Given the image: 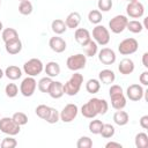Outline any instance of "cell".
<instances>
[{
    "instance_id": "obj_49",
    "label": "cell",
    "mask_w": 148,
    "mask_h": 148,
    "mask_svg": "<svg viewBox=\"0 0 148 148\" xmlns=\"http://www.w3.org/2000/svg\"><path fill=\"white\" fill-rule=\"evenodd\" d=\"M125 1H136V0H125Z\"/></svg>"
},
{
    "instance_id": "obj_21",
    "label": "cell",
    "mask_w": 148,
    "mask_h": 148,
    "mask_svg": "<svg viewBox=\"0 0 148 148\" xmlns=\"http://www.w3.org/2000/svg\"><path fill=\"white\" fill-rule=\"evenodd\" d=\"M98 79H99V81H101L102 83H104V84H111V83H113L114 80H116V74H114L113 71L105 68V69H102V71L99 72Z\"/></svg>"
},
{
    "instance_id": "obj_7",
    "label": "cell",
    "mask_w": 148,
    "mask_h": 148,
    "mask_svg": "<svg viewBox=\"0 0 148 148\" xmlns=\"http://www.w3.org/2000/svg\"><path fill=\"white\" fill-rule=\"evenodd\" d=\"M139 43L135 38H125L118 45V51L123 56H130L138 51Z\"/></svg>"
},
{
    "instance_id": "obj_44",
    "label": "cell",
    "mask_w": 148,
    "mask_h": 148,
    "mask_svg": "<svg viewBox=\"0 0 148 148\" xmlns=\"http://www.w3.org/2000/svg\"><path fill=\"white\" fill-rule=\"evenodd\" d=\"M139 123H140V126H141L143 130H147V128H148V116H147V114L142 116V117L140 118Z\"/></svg>"
},
{
    "instance_id": "obj_17",
    "label": "cell",
    "mask_w": 148,
    "mask_h": 148,
    "mask_svg": "<svg viewBox=\"0 0 148 148\" xmlns=\"http://www.w3.org/2000/svg\"><path fill=\"white\" fill-rule=\"evenodd\" d=\"M47 94L54 99H58V98L62 97V95H64V83H61L60 81H52Z\"/></svg>"
},
{
    "instance_id": "obj_47",
    "label": "cell",
    "mask_w": 148,
    "mask_h": 148,
    "mask_svg": "<svg viewBox=\"0 0 148 148\" xmlns=\"http://www.w3.org/2000/svg\"><path fill=\"white\" fill-rule=\"evenodd\" d=\"M3 75H5V72H3V71L0 68V80L2 79V76H3Z\"/></svg>"
},
{
    "instance_id": "obj_11",
    "label": "cell",
    "mask_w": 148,
    "mask_h": 148,
    "mask_svg": "<svg viewBox=\"0 0 148 148\" xmlns=\"http://www.w3.org/2000/svg\"><path fill=\"white\" fill-rule=\"evenodd\" d=\"M126 13L132 18H140L145 14V7L139 0L130 1V3L126 6Z\"/></svg>"
},
{
    "instance_id": "obj_15",
    "label": "cell",
    "mask_w": 148,
    "mask_h": 148,
    "mask_svg": "<svg viewBox=\"0 0 148 148\" xmlns=\"http://www.w3.org/2000/svg\"><path fill=\"white\" fill-rule=\"evenodd\" d=\"M74 38H75V40H76L81 46H84L86 44H88V43L91 40L90 32H89L86 28H77V29L75 30Z\"/></svg>"
},
{
    "instance_id": "obj_5",
    "label": "cell",
    "mask_w": 148,
    "mask_h": 148,
    "mask_svg": "<svg viewBox=\"0 0 148 148\" xmlns=\"http://www.w3.org/2000/svg\"><path fill=\"white\" fill-rule=\"evenodd\" d=\"M86 64H87V57L84 54H82V53H77V54L71 56L66 60L67 68L73 71V72H77V71L84 68Z\"/></svg>"
},
{
    "instance_id": "obj_34",
    "label": "cell",
    "mask_w": 148,
    "mask_h": 148,
    "mask_svg": "<svg viewBox=\"0 0 148 148\" xmlns=\"http://www.w3.org/2000/svg\"><path fill=\"white\" fill-rule=\"evenodd\" d=\"M59 119H60V113H59V111H58L57 109H54V108H50L49 114H47V117L45 118L46 123H49V124H56V123L59 121Z\"/></svg>"
},
{
    "instance_id": "obj_35",
    "label": "cell",
    "mask_w": 148,
    "mask_h": 148,
    "mask_svg": "<svg viewBox=\"0 0 148 148\" xmlns=\"http://www.w3.org/2000/svg\"><path fill=\"white\" fill-rule=\"evenodd\" d=\"M52 83V79L50 76H45V77H42L39 81H38V89L39 91L42 92H47L49 91V88Z\"/></svg>"
},
{
    "instance_id": "obj_37",
    "label": "cell",
    "mask_w": 148,
    "mask_h": 148,
    "mask_svg": "<svg viewBox=\"0 0 148 148\" xmlns=\"http://www.w3.org/2000/svg\"><path fill=\"white\" fill-rule=\"evenodd\" d=\"M12 118L20 126H23V125H25L28 123V116L24 112H15Z\"/></svg>"
},
{
    "instance_id": "obj_18",
    "label": "cell",
    "mask_w": 148,
    "mask_h": 148,
    "mask_svg": "<svg viewBox=\"0 0 148 148\" xmlns=\"http://www.w3.org/2000/svg\"><path fill=\"white\" fill-rule=\"evenodd\" d=\"M134 62L132 59L130 58H125L123 59L119 65H118V71L120 72V74L123 75H128V74H132L133 71H134Z\"/></svg>"
},
{
    "instance_id": "obj_51",
    "label": "cell",
    "mask_w": 148,
    "mask_h": 148,
    "mask_svg": "<svg viewBox=\"0 0 148 148\" xmlns=\"http://www.w3.org/2000/svg\"><path fill=\"white\" fill-rule=\"evenodd\" d=\"M20 1H22V0H20Z\"/></svg>"
},
{
    "instance_id": "obj_19",
    "label": "cell",
    "mask_w": 148,
    "mask_h": 148,
    "mask_svg": "<svg viewBox=\"0 0 148 148\" xmlns=\"http://www.w3.org/2000/svg\"><path fill=\"white\" fill-rule=\"evenodd\" d=\"M5 49H6V52L14 56V54H17L21 52L22 50V42L20 38H16V39H13L10 42H7L5 43Z\"/></svg>"
},
{
    "instance_id": "obj_31",
    "label": "cell",
    "mask_w": 148,
    "mask_h": 148,
    "mask_svg": "<svg viewBox=\"0 0 148 148\" xmlns=\"http://www.w3.org/2000/svg\"><path fill=\"white\" fill-rule=\"evenodd\" d=\"M32 3L29 0H22L18 5V12L22 15H30L32 13Z\"/></svg>"
},
{
    "instance_id": "obj_22",
    "label": "cell",
    "mask_w": 148,
    "mask_h": 148,
    "mask_svg": "<svg viewBox=\"0 0 148 148\" xmlns=\"http://www.w3.org/2000/svg\"><path fill=\"white\" fill-rule=\"evenodd\" d=\"M44 71L46 73L47 76L50 77H56L60 74V66L57 61H49L45 67H44Z\"/></svg>"
},
{
    "instance_id": "obj_32",
    "label": "cell",
    "mask_w": 148,
    "mask_h": 148,
    "mask_svg": "<svg viewBox=\"0 0 148 148\" xmlns=\"http://www.w3.org/2000/svg\"><path fill=\"white\" fill-rule=\"evenodd\" d=\"M114 127H113V125H111V124H103V127H102V130H101V135L104 138V139H110V138H112L113 135H114Z\"/></svg>"
},
{
    "instance_id": "obj_41",
    "label": "cell",
    "mask_w": 148,
    "mask_h": 148,
    "mask_svg": "<svg viewBox=\"0 0 148 148\" xmlns=\"http://www.w3.org/2000/svg\"><path fill=\"white\" fill-rule=\"evenodd\" d=\"M17 146V141L13 138V135H9L7 138H5L1 141V147L2 148H15Z\"/></svg>"
},
{
    "instance_id": "obj_40",
    "label": "cell",
    "mask_w": 148,
    "mask_h": 148,
    "mask_svg": "<svg viewBox=\"0 0 148 148\" xmlns=\"http://www.w3.org/2000/svg\"><path fill=\"white\" fill-rule=\"evenodd\" d=\"M77 148H90L92 147V140L89 136H81L76 142Z\"/></svg>"
},
{
    "instance_id": "obj_25",
    "label": "cell",
    "mask_w": 148,
    "mask_h": 148,
    "mask_svg": "<svg viewBox=\"0 0 148 148\" xmlns=\"http://www.w3.org/2000/svg\"><path fill=\"white\" fill-rule=\"evenodd\" d=\"M51 29H52V31H53L56 35H61V34H64V32L66 31L67 27H66V24H65V21H62V20H60V18H56V20L52 21V23H51Z\"/></svg>"
},
{
    "instance_id": "obj_12",
    "label": "cell",
    "mask_w": 148,
    "mask_h": 148,
    "mask_svg": "<svg viewBox=\"0 0 148 148\" xmlns=\"http://www.w3.org/2000/svg\"><path fill=\"white\" fill-rule=\"evenodd\" d=\"M116 52L112 49L103 47L101 51H98V60L103 65H112L116 61Z\"/></svg>"
},
{
    "instance_id": "obj_50",
    "label": "cell",
    "mask_w": 148,
    "mask_h": 148,
    "mask_svg": "<svg viewBox=\"0 0 148 148\" xmlns=\"http://www.w3.org/2000/svg\"><path fill=\"white\" fill-rule=\"evenodd\" d=\"M0 6H1V0H0Z\"/></svg>"
},
{
    "instance_id": "obj_8",
    "label": "cell",
    "mask_w": 148,
    "mask_h": 148,
    "mask_svg": "<svg viewBox=\"0 0 148 148\" xmlns=\"http://www.w3.org/2000/svg\"><path fill=\"white\" fill-rule=\"evenodd\" d=\"M128 18L125 15H116L109 21V28L113 34H120L126 29Z\"/></svg>"
},
{
    "instance_id": "obj_48",
    "label": "cell",
    "mask_w": 148,
    "mask_h": 148,
    "mask_svg": "<svg viewBox=\"0 0 148 148\" xmlns=\"http://www.w3.org/2000/svg\"><path fill=\"white\" fill-rule=\"evenodd\" d=\"M3 30V25H2V22L0 21V31H2Z\"/></svg>"
},
{
    "instance_id": "obj_33",
    "label": "cell",
    "mask_w": 148,
    "mask_h": 148,
    "mask_svg": "<svg viewBox=\"0 0 148 148\" xmlns=\"http://www.w3.org/2000/svg\"><path fill=\"white\" fill-rule=\"evenodd\" d=\"M102 18H103L102 17V13L99 10H97V9H92V10H90L88 13V20L92 24H99Z\"/></svg>"
},
{
    "instance_id": "obj_39",
    "label": "cell",
    "mask_w": 148,
    "mask_h": 148,
    "mask_svg": "<svg viewBox=\"0 0 148 148\" xmlns=\"http://www.w3.org/2000/svg\"><path fill=\"white\" fill-rule=\"evenodd\" d=\"M5 92H6L7 97L13 98V97H15L18 94V88H17V86L15 83H8L5 87Z\"/></svg>"
},
{
    "instance_id": "obj_1",
    "label": "cell",
    "mask_w": 148,
    "mask_h": 148,
    "mask_svg": "<svg viewBox=\"0 0 148 148\" xmlns=\"http://www.w3.org/2000/svg\"><path fill=\"white\" fill-rule=\"evenodd\" d=\"M109 109V104L105 99L102 98H90L86 104L81 108V113L84 118L92 119L97 114H105Z\"/></svg>"
},
{
    "instance_id": "obj_23",
    "label": "cell",
    "mask_w": 148,
    "mask_h": 148,
    "mask_svg": "<svg viewBox=\"0 0 148 148\" xmlns=\"http://www.w3.org/2000/svg\"><path fill=\"white\" fill-rule=\"evenodd\" d=\"M5 75L9 79V80H18L22 76V71L20 67L15 66V65H10L5 69Z\"/></svg>"
},
{
    "instance_id": "obj_27",
    "label": "cell",
    "mask_w": 148,
    "mask_h": 148,
    "mask_svg": "<svg viewBox=\"0 0 148 148\" xmlns=\"http://www.w3.org/2000/svg\"><path fill=\"white\" fill-rule=\"evenodd\" d=\"M101 89V83L97 79H89L86 83V90L89 94H96Z\"/></svg>"
},
{
    "instance_id": "obj_36",
    "label": "cell",
    "mask_w": 148,
    "mask_h": 148,
    "mask_svg": "<svg viewBox=\"0 0 148 148\" xmlns=\"http://www.w3.org/2000/svg\"><path fill=\"white\" fill-rule=\"evenodd\" d=\"M102 127H103V123L99 119H94L89 123V131L92 134H99Z\"/></svg>"
},
{
    "instance_id": "obj_9",
    "label": "cell",
    "mask_w": 148,
    "mask_h": 148,
    "mask_svg": "<svg viewBox=\"0 0 148 148\" xmlns=\"http://www.w3.org/2000/svg\"><path fill=\"white\" fill-rule=\"evenodd\" d=\"M36 88H37V82L34 79V76H27L25 79L22 80L20 84V92L24 97H30L34 95Z\"/></svg>"
},
{
    "instance_id": "obj_13",
    "label": "cell",
    "mask_w": 148,
    "mask_h": 148,
    "mask_svg": "<svg viewBox=\"0 0 148 148\" xmlns=\"http://www.w3.org/2000/svg\"><path fill=\"white\" fill-rule=\"evenodd\" d=\"M143 88L142 86L138 84V83H134V84H131L127 87V90H126V96L127 98H130L131 101L133 102H138L140 101L142 97H143Z\"/></svg>"
},
{
    "instance_id": "obj_43",
    "label": "cell",
    "mask_w": 148,
    "mask_h": 148,
    "mask_svg": "<svg viewBox=\"0 0 148 148\" xmlns=\"http://www.w3.org/2000/svg\"><path fill=\"white\" fill-rule=\"evenodd\" d=\"M139 81L142 86H148V71H145L140 74V77H139Z\"/></svg>"
},
{
    "instance_id": "obj_6",
    "label": "cell",
    "mask_w": 148,
    "mask_h": 148,
    "mask_svg": "<svg viewBox=\"0 0 148 148\" xmlns=\"http://www.w3.org/2000/svg\"><path fill=\"white\" fill-rule=\"evenodd\" d=\"M92 38L97 43V45L104 46L110 42V32L104 25L97 24L92 29Z\"/></svg>"
},
{
    "instance_id": "obj_24",
    "label": "cell",
    "mask_w": 148,
    "mask_h": 148,
    "mask_svg": "<svg viewBox=\"0 0 148 148\" xmlns=\"http://www.w3.org/2000/svg\"><path fill=\"white\" fill-rule=\"evenodd\" d=\"M128 120H130V117L126 111L117 110V112H114V114H113V121L118 126H125L128 123Z\"/></svg>"
},
{
    "instance_id": "obj_28",
    "label": "cell",
    "mask_w": 148,
    "mask_h": 148,
    "mask_svg": "<svg viewBox=\"0 0 148 148\" xmlns=\"http://www.w3.org/2000/svg\"><path fill=\"white\" fill-rule=\"evenodd\" d=\"M135 147L136 148H147L148 147V135L145 132H140L135 135Z\"/></svg>"
},
{
    "instance_id": "obj_3",
    "label": "cell",
    "mask_w": 148,
    "mask_h": 148,
    "mask_svg": "<svg viewBox=\"0 0 148 148\" xmlns=\"http://www.w3.org/2000/svg\"><path fill=\"white\" fill-rule=\"evenodd\" d=\"M43 69H44V65L42 60L37 58H31L28 61H25L23 65V71L28 76H36L40 74Z\"/></svg>"
},
{
    "instance_id": "obj_30",
    "label": "cell",
    "mask_w": 148,
    "mask_h": 148,
    "mask_svg": "<svg viewBox=\"0 0 148 148\" xmlns=\"http://www.w3.org/2000/svg\"><path fill=\"white\" fill-rule=\"evenodd\" d=\"M84 52H86V57H94L96 56V53L98 52V45L95 40H90L88 44H86L84 46Z\"/></svg>"
},
{
    "instance_id": "obj_46",
    "label": "cell",
    "mask_w": 148,
    "mask_h": 148,
    "mask_svg": "<svg viewBox=\"0 0 148 148\" xmlns=\"http://www.w3.org/2000/svg\"><path fill=\"white\" fill-rule=\"evenodd\" d=\"M142 65L146 68H148V52H145L142 56Z\"/></svg>"
},
{
    "instance_id": "obj_4",
    "label": "cell",
    "mask_w": 148,
    "mask_h": 148,
    "mask_svg": "<svg viewBox=\"0 0 148 148\" xmlns=\"http://www.w3.org/2000/svg\"><path fill=\"white\" fill-rule=\"evenodd\" d=\"M20 125H17L13 118L3 117L0 118V132L7 134V135H16L20 133Z\"/></svg>"
},
{
    "instance_id": "obj_29",
    "label": "cell",
    "mask_w": 148,
    "mask_h": 148,
    "mask_svg": "<svg viewBox=\"0 0 148 148\" xmlns=\"http://www.w3.org/2000/svg\"><path fill=\"white\" fill-rule=\"evenodd\" d=\"M126 29L133 34H140L142 30H143V25L140 21H136V20H132V21H128L127 22V25H126Z\"/></svg>"
},
{
    "instance_id": "obj_14",
    "label": "cell",
    "mask_w": 148,
    "mask_h": 148,
    "mask_svg": "<svg viewBox=\"0 0 148 148\" xmlns=\"http://www.w3.org/2000/svg\"><path fill=\"white\" fill-rule=\"evenodd\" d=\"M49 46L50 49L56 52V53H62L65 50H66V42L65 39H62L61 37H58V36H54V37H51L50 40H49Z\"/></svg>"
},
{
    "instance_id": "obj_20",
    "label": "cell",
    "mask_w": 148,
    "mask_h": 148,
    "mask_svg": "<svg viewBox=\"0 0 148 148\" xmlns=\"http://www.w3.org/2000/svg\"><path fill=\"white\" fill-rule=\"evenodd\" d=\"M81 22V15L77 12H72L67 15L65 20V24L69 29H76Z\"/></svg>"
},
{
    "instance_id": "obj_16",
    "label": "cell",
    "mask_w": 148,
    "mask_h": 148,
    "mask_svg": "<svg viewBox=\"0 0 148 148\" xmlns=\"http://www.w3.org/2000/svg\"><path fill=\"white\" fill-rule=\"evenodd\" d=\"M110 98H111V105L114 110H123L126 106V97L124 96V92L110 94Z\"/></svg>"
},
{
    "instance_id": "obj_42",
    "label": "cell",
    "mask_w": 148,
    "mask_h": 148,
    "mask_svg": "<svg viewBox=\"0 0 148 148\" xmlns=\"http://www.w3.org/2000/svg\"><path fill=\"white\" fill-rule=\"evenodd\" d=\"M97 6L99 12H109L112 8V0H98Z\"/></svg>"
},
{
    "instance_id": "obj_38",
    "label": "cell",
    "mask_w": 148,
    "mask_h": 148,
    "mask_svg": "<svg viewBox=\"0 0 148 148\" xmlns=\"http://www.w3.org/2000/svg\"><path fill=\"white\" fill-rule=\"evenodd\" d=\"M49 111H50V106H47V105H45V104L38 105V106L36 108V110H35L36 114H37L40 119H43V120H45V118L47 117Z\"/></svg>"
},
{
    "instance_id": "obj_2",
    "label": "cell",
    "mask_w": 148,
    "mask_h": 148,
    "mask_svg": "<svg viewBox=\"0 0 148 148\" xmlns=\"http://www.w3.org/2000/svg\"><path fill=\"white\" fill-rule=\"evenodd\" d=\"M82 83H83V75L80 73H74L71 76V79L64 84V94L68 96H75L80 91Z\"/></svg>"
},
{
    "instance_id": "obj_10",
    "label": "cell",
    "mask_w": 148,
    "mask_h": 148,
    "mask_svg": "<svg viewBox=\"0 0 148 148\" xmlns=\"http://www.w3.org/2000/svg\"><path fill=\"white\" fill-rule=\"evenodd\" d=\"M77 112H79L77 105L73 104V103H69V104L65 105L64 109L61 110V112H60V120L64 121V123H71V121H73L76 118Z\"/></svg>"
},
{
    "instance_id": "obj_26",
    "label": "cell",
    "mask_w": 148,
    "mask_h": 148,
    "mask_svg": "<svg viewBox=\"0 0 148 148\" xmlns=\"http://www.w3.org/2000/svg\"><path fill=\"white\" fill-rule=\"evenodd\" d=\"M1 37H2V40L5 43H7V42H10L13 39L18 38V34L14 28H6V29L2 30Z\"/></svg>"
},
{
    "instance_id": "obj_45",
    "label": "cell",
    "mask_w": 148,
    "mask_h": 148,
    "mask_svg": "<svg viewBox=\"0 0 148 148\" xmlns=\"http://www.w3.org/2000/svg\"><path fill=\"white\" fill-rule=\"evenodd\" d=\"M105 147H106V148H121L123 146H121V143H119V142L110 141V142H108V143L105 145Z\"/></svg>"
}]
</instances>
